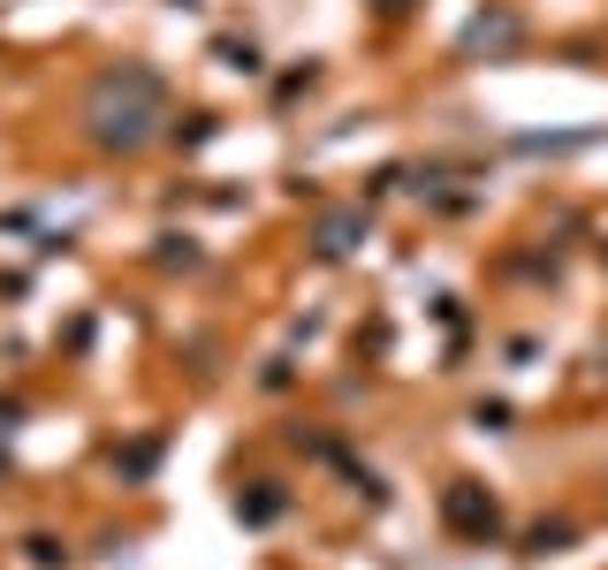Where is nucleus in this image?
<instances>
[{
	"label": "nucleus",
	"mask_w": 608,
	"mask_h": 570,
	"mask_svg": "<svg viewBox=\"0 0 608 570\" xmlns=\"http://www.w3.org/2000/svg\"><path fill=\"white\" fill-rule=\"evenodd\" d=\"M160 100H167V84L152 69H138V61L107 69L92 84V138L107 144V152H138L152 138V123H160Z\"/></svg>",
	"instance_id": "nucleus-1"
},
{
	"label": "nucleus",
	"mask_w": 608,
	"mask_h": 570,
	"mask_svg": "<svg viewBox=\"0 0 608 570\" xmlns=\"http://www.w3.org/2000/svg\"><path fill=\"white\" fill-rule=\"evenodd\" d=\"M442 517H449L464 540H494V533H502V502H494L487 487H471V479H456L449 495H442Z\"/></svg>",
	"instance_id": "nucleus-2"
},
{
	"label": "nucleus",
	"mask_w": 608,
	"mask_h": 570,
	"mask_svg": "<svg viewBox=\"0 0 608 570\" xmlns=\"http://www.w3.org/2000/svg\"><path fill=\"white\" fill-rule=\"evenodd\" d=\"M358 236H365V213H327V221H319V252H327V259H342Z\"/></svg>",
	"instance_id": "nucleus-3"
},
{
	"label": "nucleus",
	"mask_w": 608,
	"mask_h": 570,
	"mask_svg": "<svg viewBox=\"0 0 608 570\" xmlns=\"http://www.w3.org/2000/svg\"><path fill=\"white\" fill-rule=\"evenodd\" d=\"M578 540V525L571 517H556V525H533V540H525V556H563Z\"/></svg>",
	"instance_id": "nucleus-4"
},
{
	"label": "nucleus",
	"mask_w": 608,
	"mask_h": 570,
	"mask_svg": "<svg viewBox=\"0 0 608 570\" xmlns=\"http://www.w3.org/2000/svg\"><path fill=\"white\" fill-rule=\"evenodd\" d=\"M23 556H31L38 570H61V563H69V548H61L54 533H31V540H23Z\"/></svg>",
	"instance_id": "nucleus-5"
},
{
	"label": "nucleus",
	"mask_w": 608,
	"mask_h": 570,
	"mask_svg": "<svg viewBox=\"0 0 608 570\" xmlns=\"http://www.w3.org/2000/svg\"><path fill=\"white\" fill-rule=\"evenodd\" d=\"M221 61L244 69V77H259V46H244V38H221Z\"/></svg>",
	"instance_id": "nucleus-6"
},
{
	"label": "nucleus",
	"mask_w": 608,
	"mask_h": 570,
	"mask_svg": "<svg viewBox=\"0 0 608 570\" xmlns=\"http://www.w3.org/2000/svg\"><path fill=\"white\" fill-rule=\"evenodd\" d=\"M236 510H244V517H252V525H267V517H274V510H282V495H274V487H259V495H252V502H236Z\"/></svg>",
	"instance_id": "nucleus-7"
},
{
	"label": "nucleus",
	"mask_w": 608,
	"mask_h": 570,
	"mask_svg": "<svg viewBox=\"0 0 608 570\" xmlns=\"http://www.w3.org/2000/svg\"><path fill=\"white\" fill-rule=\"evenodd\" d=\"M381 8H388V15H404V0H381Z\"/></svg>",
	"instance_id": "nucleus-8"
}]
</instances>
